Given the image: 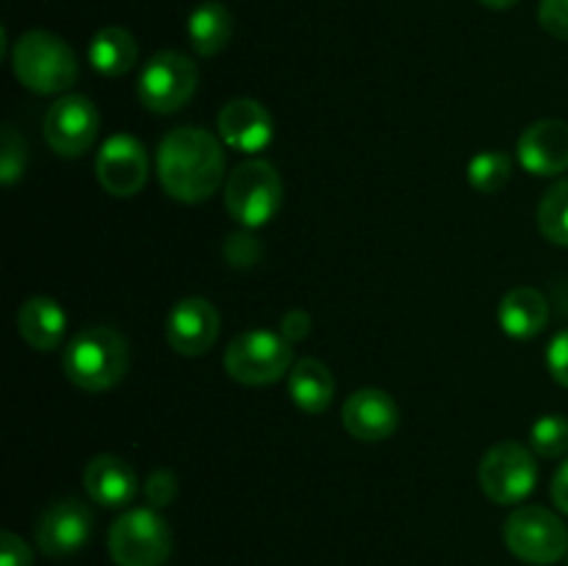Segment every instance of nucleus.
I'll list each match as a JSON object with an SVG mask.
<instances>
[{
  "label": "nucleus",
  "mask_w": 568,
  "mask_h": 566,
  "mask_svg": "<svg viewBox=\"0 0 568 566\" xmlns=\"http://www.w3.org/2000/svg\"><path fill=\"white\" fill-rule=\"evenodd\" d=\"M159 181L178 203H205L225 178V153L214 133L183 125L166 133L155 155Z\"/></svg>",
  "instance_id": "f257e3e1"
},
{
  "label": "nucleus",
  "mask_w": 568,
  "mask_h": 566,
  "mask_svg": "<svg viewBox=\"0 0 568 566\" xmlns=\"http://www.w3.org/2000/svg\"><path fill=\"white\" fill-rule=\"evenodd\" d=\"M61 364H64V375L72 386L98 394L116 386L125 377L131 350L116 327L92 325L83 327L67 342Z\"/></svg>",
  "instance_id": "f03ea898"
},
{
  "label": "nucleus",
  "mask_w": 568,
  "mask_h": 566,
  "mask_svg": "<svg viewBox=\"0 0 568 566\" xmlns=\"http://www.w3.org/2000/svg\"><path fill=\"white\" fill-rule=\"evenodd\" d=\"M11 67L17 81L37 94H64L78 81V59L70 44L39 28L17 39Z\"/></svg>",
  "instance_id": "7ed1b4c3"
},
{
  "label": "nucleus",
  "mask_w": 568,
  "mask_h": 566,
  "mask_svg": "<svg viewBox=\"0 0 568 566\" xmlns=\"http://www.w3.org/2000/svg\"><path fill=\"white\" fill-rule=\"evenodd\" d=\"M283 205L281 172L264 159H250L239 164L225 181V209L239 225L261 228Z\"/></svg>",
  "instance_id": "20e7f679"
},
{
  "label": "nucleus",
  "mask_w": 568,
  "mask_h": 566,
  "mask_svg": "<svg viewBox=\"0 0 568 566\" xmlns=\"http://www.w3.org/2000/svg\"><path fill=\"white\" fill-rule=\"evenodd\" d=\"M225 370L244 386H270L292 372V342L264 327L239 333L225 350Z\"/></svg>",
  "instance_id": "39448f33"
},
{
  "label": "nucleus",
  "mask_w": 568,
  "mask_h": 566,
  "mask_svg": "<svg viewBox=\"0 0 568 566\" xmlns=\"http://www.w3.org/2000/svg\"><path fill=\"white\" fill-rule=\"evenodd\" d=\"M172 530L155 508H131L111 525L109 555L116 566H164Z\"/></svg>",
  "instance_id": "423d86ee"
},
{
  "label": "nucleus",
  "mask_w": 568,
  "mask_h": 566,
  "mask_svg": "<svg viewBox=\"0 0 568 566\" xmlns=\"http://www.w3.org/2000/svg\"><path fill=\"white\" fill-rule=\"evenodd\" d=\"M505 544L519 560L532 566L558 564L568 553V527L541 505H519L505 519Z\"/></svg>",
  "instance_id": "0eeeda50"
},
{
  "label": "nucleus",
  "mask_w": 568,
  "mask_h": 566,
  "mask_svg": "<svg viewBox=\"0 0 568 566\" xmlns=\"http://www.w3.org/2000/svg\"><path fill=\"white\" fill-rule=\"evenodd\" d=\"M197 64L186 53L161 50L139 72V103L153 114H175L197 92Z\"/></svg>",
  "instance_id": "6e6552de"
},
{
  "label": "nucleus",
  "mask_w": 568,
  "mask_h": 566,
  "mask_svg": "<svg viewBox=\"0 0 568 566\" xmlns=\"http://www.w3.org/2000/svg\"><path fill=\"white\" fill-rule=\"evenodd\" d=\"M477 481L491 503L519 505L536 492L538 466L527 447L516 442H499L483 455Z\"/></svg>",
  "instance_id": "1a4fd4ad"
},
{
  "label": "nucleus",
  "mask_w": 568,
  "mask_h": 566,
  "mask_svg": "<svg viewBox=\"0 0 568 566\" xmlns=\"http://www.w3.org/2000/svg\"><path fill=\"white\" fill-rule=\"evenodd\" d=\"M100 131V114L83 94H61L44 114V139L50 150L64 159H78L94 144Z\"/></svg>",
  "instance_id": "9d476101"
},
{
  "label": "nucleus",
  "mask_w": 568,
  "mask_h": 566,
  "mask_svg": "<svg viewBox=\"0 0 568 566\" xmlns=\"http://www.w3.org/2000/svg\"><path fill=\"white\" fill-rule=\"evenodd\" d=\"M98 181L111 198H133L144 189L150 175V155L136 137L116 133L105 139L94 161Z\"/></svg>",
  "instance_id": "9b49d317"
},
{
  "label": "nucleus",
  "mask_w": 568,
  "mask_h": 566,
  "mask_svg": "<svg viewBox=\"0 0 568 566\" xmlns=\"http://www.w3.org/2000/svg\"><path fill=\"white\" fill-rule=\"evenodd\" d=\"M92 511L83 499H55L37 522V544L50 558L75 555L92 536Z\"/></svg>",
  "instance_id": "f8f14e48"
},
{
  "label": "nucleus",
  "mask_w": 568,
  "mask_h": 566,
  "mask_svg": "<svg viewBox=\"0 0 568 566\" xmlns=\"http://www.w3.org/2000/svg\"><path fill=\"white\" fill-rule=\"evenodd\" d=\"M220 336V311L205 297H186L166 316V342L178 355L197 358L214 347Z\"/></svg>",
  "instance_id": "ddd939ff"
},
{
  "label": "nucleus",
  "mask_w": 568,
  "mask_h": 566,
  "mask_svg": "<svg viewBox=\"0 0 568 566\" xmlns=\"http://www.w3.org/2000/svg\"><path fill=\"white\" fill-rule=\"evenodd\" d=\"M344 431L366 444L386 442L399 427V405L383 388H358L344 400Z\"/></svg>",
  "instance_id": "4468645a"
},
{
  "label": "nucleus",
  "mask_w": 568,
  "mask_h": 566,
  "mask_svg": "<svg viewBox=\"0 0 568 566\" xmlns=\"http://www.w3.org/2000/svg\"><path fill=\"white\" fill-rule=\"evenodd\" d=\"M216 131L239 153H261L275 137L270 109L253 98H233L216 114Z\"/></svg>",
  "instance_id": "2eb2a0df"
},
{
  "label": "nucleus",
  "mask_w": 568,
  "mask_h": 566,
  "mask_svg": "<svg viewBox=\"0 0 568 566\" xmlns=\"http://www.w3.org/2000/svg\"><path fill=\"white\" fill-rule=\"evenodd\" d=\"M516 159L530 175L555 178L568 170V122L538 120L525 128L516 144Z\"/></svg>",
  "instance_id": "dca6fc26"
},
{
  "label": "nucleus",
  "mask_w": 568,
  "mask_h": 566,
  "mask_svg": "<svg viewBox=\"0 0 568 566\" xmlns=\"http://www.w3.org/2000/svg\"><path fill=\"white\" fill-rule=\"evenodd\" d=\"M83 488L89 499L103 508H125L139 494L136 469L120 455H94L83 469Z\"/></svg>",
  "instance_id": "f3484780"
},
{
  "label": "nucleus",
  "mask_w": 568,
  "mask_h": 566,
  "mask_svg": "<svg viewBox=\"0 0 568 566\" xmlns=\"http://www.w3.org/2000/svg\"><path fill=\"white\" fill-rule=\"evenodd\" d=\"M499 327L510 338H532L547 327L549 303L538 289L516 286L499 300Z\"/></svg>",
  "instance_id": "a211bd4d"
},
{
  "label": "nucleus",
  "mask_w": 568,
  "mask_h": 566,
  "mask_svg": "<svg viewBox=\"0 0 568 566\" xmlns=\"http://www.w3.org/2000/svg\"><path fill=\"white\" fill-rule=\"evenodd\" d=\"M17 331H20L22 342L31 344L39 353L55 350L64 342L67 333V314L53 297H31L20 305L17 311Z\"/></svg>",
  "instance_id": "6ab92c4d"
},
{
  "label": "nucleus",
  "mask_w": 568,
  "mask_h": 566,
  "mask_svg": "<svg viewBox=\"0 0 568 566\" xmlns=\"http://www.w3.org/2000/svg\"><path fill=\"white\" fill-rule=\"evenodd\" d=\"M288 394L305 414H322L333 403L336 381L320 358H300L288 372Z\"/></svg>",
  "instance_id": "aec40b11"
},
{
  "label": "nucleus",
  "mask_w": 568,
  "mask_h": 566,
  "mask_svg": "<svg viewBox=\"0 0 568 566\" xmlns=\"http://www.w3.org/2000/svg\"><path fill=\"white\" fill-rule=\"evenodd\" d=\"M139 44L131 31L120 26L100 28L89 42V61L105 78H120L136 67Z\"/></svg>",
  "instance_id": "412c9836"
},
{
  "label": "nucleus",
  "mask_w": 568,
  "mask_h": 566,
  "mask_svg": "<svg viewBox=\"0 0 568 566\" xmlns=\"http://www.w3.org/2000/svg\"><path fill=\"white\" fill-rule=\"evenodd\" d=\"M233 39V14L227 6L209 0L200 3L189 17V42H192L194 53L200 55H216L231 44Z\"/></svg>",
  "instance_id": "4be33fe9"
},
{
  "label": "nucleus",
  "mask_w": 568,
  "mask_h": 566,
  "mask_svg": "<svg viewBox=\"0 0 568 566\" xmlns=\"http://www.w3.org/2000/svg\"><path fill=\"white\" fill-rule=\"evenodd\" d=\"M538 228L544 239L568 247V178L547 189L538 205Z\"/></svg>",
  "instance_id": "5701e85b"
},
{
  "label": "nucleus",
  "mask_w": 568,
  "mask_h": 566,
  "mask_svg": "<svg viewBox=\"0 0 568 566\" xmlns=\"http://www.w3.org/2000/svg\"><path fill=\"white\" fill-rule=\"evenodd\" d=\"M510 172H514V161L503 150H483L475 159L469 161V183L480 194H494L510 181Z\"/></svg>",
  "instance_id": "b1692460"
},
{
  "label": "nucleus",
  "mask_w": 568,
  "mask_h": 566,
  "mask_svg": "<svg viewBox=\"0 0 568 566\" xmlns=\"http://www.w3.org/2000/svg\"><path fill=\"white\" fill-rule=\"evenodd\" d=\"M530 444L544 458H560L568 449V420L564 414H544L532 422Z\"/></svg>",
  "instance_id": "393cba45"
},
{
  "label": "nucleus",
  "mask_w": 568,
  "mask_h": 566,
  "mask_svg": "<svg viewBox=\"0 0 568 566\" xmlns=\"http://www.w3.org/2000/svg\"><path fill=\"white\" fill-rule=\"evenodd\" d=\"M26 139L17 133L14 125H3V139H0V181L3 186H14L26 172Z\"/></svg>",
  "instance_id": "a878e982"
},
{
  "label": "nucleus",
  "mask_w": 568,
  "mask_h": 566,
  "mask_svg": "<svg viewBox=\"0 0 568 566\" xmlns=\"http://www.w3.org/2000/svg\"><path fill=\"white\" fill-rule=\"evenodd\" d=\"M144 497L150 508H166L178 497V477L170 469H155L144 483Z\"/></svg>",
  "instance_id": "bb28decb"
},
{
  "label": "nucleus",
  "mask_w": 568,
  "mask_h": 566,
  "mask_svg": "<svg viewBox=\"0 0 568 566\" xmlns=\"http://www.w3.org/2000/svg\"><path fill=\"white\" fill-rule=\"evenodd\" d=\"M538 22L549 37L568 42V0H541L538 3Z\"/></svg>",
  "instance_id": "cd10ccee"
},
{
  "label": "nucleus",
  "mask_w": 568,
  "mask_h": 566,
  "mask_svg": "<svg viewBox=\"0 0 568 566\" xmlns=\"http://www.w3.org/2000/svg\"><path fill=\"white\" fill-rule=\"evenodd\" d=\"M225 259L231 261V266H253L261 259L258 239L250 233H233L225 242Z\"/></svg>",
  "instance_id": "c85d7f7f"
},
{
  "label": "nucleus",
  "mask_w": 568,
  "mask_h": 566,
  "mask_svg": "<svg viewBox=\"0 0 568 566\" xmlns=\"http://www.w3.org/2000/svg\"><path fill=\"white\" fill-rule=\"evenodd\" d=\"M547 370L560 386L568 388V331L555 333L547 347Z\"/></svg>",
  "instance_id": "c756f323"
},
{
  "label": "nucleus",
  "mask_w": 568,
  "mask_h": 566,
  "mask_svg": "<svg viewBox=\"0 0 568 566\" xmlns=\"http://www.w3.org/2000/svg\"><path fill=\"white\" fill-rule=\"evenodd\" d=\"M33 553L20 536L11 530L0 533V566H31Z\"/></svg>",
  "instance_id": "7c9ffc66"
},
{
  "label": "nucleus",
  "mask_w": 568,
  "mask_h": 566,
  "mask_svg": "<svg viewBox=\"0 0 568 566\" xmlns=\"http://www.w3.org/2000/svg\"><path fill=\"white\" fill-rule=\"evenodd\" d=\"M311 325H314V322H311V316L305 314V311L292 309L288 314H283L281 333L288 338V342H303V338L311 333Z\"/></svg>",
  "instance_id": "2f4dec72"
},
{
  "label": "nucleus",
  "mask_w": 568,
  "mask_h": 566,
  "mask_svg": "<svg viewBox=\"0 0 568 566\" xmlns=\"http://www.w3.org/2000/svg\"><path fill=\"white\" fill-rule=\"evenodd\" d=\"M549 494H552L555 505H558L564 514H568V458L558 466L552 477V486H549Z\"/></svg>",
  "instance_id": "473e14b6"
},
{
  "label": "nucleus",
  "mask_w": 568,
  "mask_h": 566,
  "mask_svg": "<svg viewBox=\"0 0 568 566\" xmlns=\"http://www.w3.org/2000/svg\"><path fill=\"white\" fill-rule=\"evenodd\" d=\"M486 9H494V11H503V9H510V6H516V0H480Z\"/></svg>",
  "instance_id": "72a5a7b5"
}]
</instances>
